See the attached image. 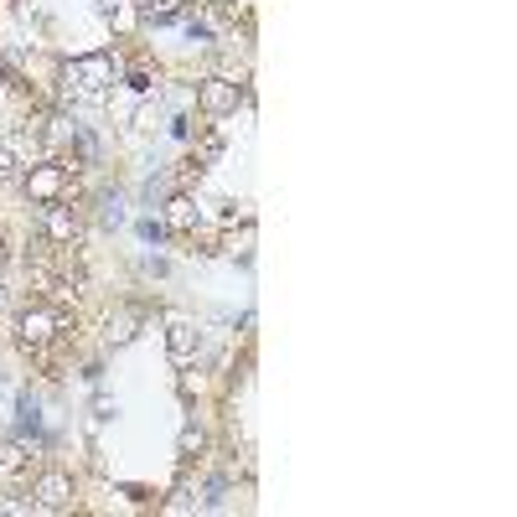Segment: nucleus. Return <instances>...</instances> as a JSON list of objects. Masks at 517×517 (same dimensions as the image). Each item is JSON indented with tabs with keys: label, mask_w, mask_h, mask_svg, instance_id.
<instances>
[{
	"label": "nucleus",
	"mask_w": 517,
	"mask_h": 517,
	"mask_svg": "<svg viewBox=\"0 0 517 517\" xmlns=\"http://www.w3.org/2000/svg\"><path fill=\"white\" fill-rule=\"evenodd\" d=\"M68 88L83 94V99H104L114 88V57L109 52H83L68 63Z\"/></svg>",
	"instance_id": "nucleus-1"
},
{
	"label": "nucleus",
	"mask_w": 517,
	"mask_h": 517,
	"mask_svg": "<svg viewBox=\"0 0 517 517\" xmlns=\"http://www.w3.org/2000/svg\"><path fill=\"white\" fill-rule=\"evenodd\" d=\"M68 326V316L63 311H52V305H26L21 311V321H16V337H21V346L26 352H42V346L57 337Z\"/></svg>",
	"instance_id": "nucleus-2"
},
{
	"label": "nucleus",
	"mask_w": 517,
	"mask_h": 517,
	"mask_svg": "<svg viewBox=\"0 0 517 517\" xmlns=\"http://www.w3.org/2000/svg\"><path fill=\"white\" fill-rule=\"evenodd\" d=\"M244 99H248V94L233 83V78H222V73H213V78H202V83H197V104L213 114V120H228Z\"/></svg>",
	"instance_id": "nucleus-3"
},
{
	"label": "nucleus",
	"mask_w": 517,
	"mask_h": 517,
	"mask_svg": "<svg viewBox=\"0 0 517 517\" xmlns=\"http://www.w3.org/2000/svg\"><path fill=\"white\" fill-rule=\"evenodd\" d=\"M31 502H37V513H68L73 507V476L68 471H42L37 487H31Z\"/></svg>",
	"instance_id": "nucleus-4"
},
{
	"label": "nucleus",
	"mask_w": 517,
	"mask_h": 517,
	"mask_svg": "<svg viewBox=\"0 0 517 517\" xmlns=\"http://www.w3.org/2000/svg\"><path fill=\"white\" fill-rule=\"evenodd\" d=\"M68 171H73V166H63V161H37V166L26 171V192H31V202H57L63 192H68Z\"/></svg>",
	"instance_id": "nucleus-5"
},
{
	"label": "nucleus",
	"mask_w": 517,
	"mask_h": 517,
	"mask_svg": "<svg viewBox=\"0 0 517 517\" xmlns=\"http://www.w3.org/2000/svg\"><path fill=\"white\" fill-rule=\"evenodd\" d=\"M78 233H83V222H78V213L68 207V202H42V238L47 244H78Z\"/></svg>",
	"instance_id": "nucleus-6"
},
{
	"label": "nucleus",
	"mask_w": 517,
	"mask_h": 517,
	"mask_svg": "<svg viewBox=\"0 0 517 517\" xmlns=\"http://www.w3.org/2000/svg\"><path fill=\"white\" fill-rule=\"evenodd\" d=\"M197 342H202V331L187 316H166V352H171L176 368H187L197 357Z\"/></svg>",
	"instance_id": "nucleus-7"
},
{
	"label": "nucleus",
	"mask_w": 517,
	"mask_h": 517,
	"mask_svg": "<svg viewBox=\"0 0 517 517\" xmlns=\"http://www.w3.org/2000/svg\"><path fill=\"white\" fill-rule=\"evenodd\" d=\"M140 326H146V316H140L135 305H114V311L104 316V342H109V346L135 342V337H140Z\"/></svg>",
	"instance_id": "nucleus-8"
},
{
	"label": "nucleus",
	"mask_w": 517,
	"mask_h": 517,
	"mask_svg": "<svg viewBox=\"0 0 517 517\" xmlns=\"http://www.w3.org/2000/svg\"><path fill=\"white\" fill-rule=\"evenodd\" d=\"M166 228H171V233H197L202 228V207L197 202H192V192H171V197H166Z\"/></svg>",
	"instance_id": "nucleus-9"
},
{
	"label": "nucleus",
	"mask_w": 517,
	"mask_h": 517,
	"mask_svg": "<svg viewBox=\"0 0 517 517\" xmlns=\"http://www.w3.org/2000/svg\"><path fill=\"white\" fill-rule=\"evenodd\" d=\"M26 471H31V455H26V445H21V440H5V445H0V481H11V487H16Z\"/></svg>",
	"instance_id": "nucleus-10"
},
{
	"label": "nucleus",
	"mask_w": 517,
	"mask_h": 517,
	"mask_svg": "<svg viewBox=\"0 0 517 517\" xmlns=\"http://www.w3.org/2000/svg\"><path fill=\"white\" fill-rule=\"evenodd\" d=\"M135 11H140V21L166 26V21H176V16L187 11V0H135Z\"/></svg>",
	"instance_id": "nucleus-11"
},
{
	"label": "nucleus",
	"mask_w": 517,
	"mask_h": 517,
	"mask_svg": "<svg viewBox=\"0 0 517 517\" xmlns=\"http://www.w3.org/2000/svg\"><path fill=\"white\" fill-rule=\"evenodd\" d=\"M124 88H129L135 99H150V94H161V78L150 73V68H129V73H124Z\"/></svg>",
	"instance_id": "nucleus-12"
},
{
	"label": "nucleus",
	"mask_w": 517,
	"mask_h": 517,
	"mask_svg": "<svg viewBox=\"0 0 517 517\" xmlns=\"http://www.w3.org/2000/svg\"><path fill=\"white\" fill-rule=\"evenodd\" d=\"M181 461H197L202 455V445H207V435H202V424H187V429H181Z\"/></svg>",
	"instance_id": "nucleus-13"
},
{
	"label": "nucleus",
	"mask_w": 517,
	"mask_h": 517,
	"mask_svg": "<svg viewBox=\"0 0 517 517\" xmlns=\"http://www.w3.org/2000/svg\"><path fill=\"white\" fill-rule=\"evenodd\" d=\"M11 181H21V155H16V146H0V187H11Z\"/></svg>",
	"instance_id": "nucleus-14"
},
{
	"label": "nucleus",
	"mask_w": 517,
	"mask_h": 517,
	"mask_svg": "<svg viewBox=\"0 0 517 517\" xmlns=\"http://www.w3.org/2000/svg\"><path fill=\"white\" fill-rule=\"evenodd\" d=\"M202 176H207V161H197V155L181 161V171H176V192H192V181H202Z\"/></svg>",
	"instance_id": "nucleus-15"
},
{
	"label": "nucleus",
	"mask_w": 517,
	"mask_h": 517,
	"mask_svg": "<svg viewBox=\"0 0 517 517\" xmlns=\"http://www.w3.org/2000/svg\"><path fill=\"white\" fill-rule=\"evenodd\" d=\"M99 222H104V228H124V202H120V192H109V197L99 202Z\"/></svg>",
	"instance_id": "nucleus-16"
},
{
	"label": "nucleus",
	"mask_w": 517,
	"mask_h": 517,
	"mask_svg": "<svg viewBox=\"0 0 517 517\" xmlns=\"http://www.w3.org/2000/svg\"><path fill=\"white\" fill-rule=\"evenodd\" d=\"M16 414H21V435H26V429H31V435L42 429V409H37V398H31V394H21V404H16Z\"/></svg>",
	"instance_id": "nucleus-17"
},
{
	"label": "nucleus",
	"mask_w": 517,
	"mask_h": 517,
	"mask_svg": "<svg viewBox=\"0 0 517 517\" xmlns=\"http://www.w3.org/2000/svg\"><path fill=\"white\" fill-rule=\"evenodd\" d=\"M0 513H11V517H31V513H37V502H31V496H0Z\"/></svg>",
	"instance_id": "nucleus-18"
},
{
	"label": "nucleus",
	"mask_w": 517,
	"mask_h": 517,
	"mask_svg": "<svg viewBox=\"0 0 517 517\" xmlns=\"http://www.w3.org/2000/svg\"><path fill=\"white\" fill-rule=\"evenodd\" d=\"M218 155H222V135H218V129H213V135H202V146H197V161H207V166H213Z\"/></svg>",
	"instance_id": "nucleus-19"
},
{
	"label": "nucleus",
	"mask_w": 517,
	"mask_h": 517,
	"mask_svg": "<svg viewBox=\"0 0 517 517\" xmlns=\"http://www.w3.org/2000/svg\"><path fill=\"white\" fill-rule=\"evenodd\" d=\"M166 233H171V228H166V222H155V218H146V222H140V238H150V244H161Z\"/></svg>",
	"instance_id": "nucleus-20"
},
{
	"label": "nucleus",
	"mask_w": 517,
	"mask_h": 517,
	"mask_svg": "<svg viewBox=\"0 0 517 517\" xmlns=\"http://www.w3.org/2000/svg\"><path fill=\"white\" fill-rule=\"evenodd\" d=\"M120 414V404H109V398H99V404H94V419H114Z\"/></svg>",
	"instance_id": "nucleus-21"
},
{
	"label": "nucleus",
	"mask_w": 517,
	"mask_h": 517,
	"mask_svg": "<svg viewBox=\"0 0 517 517\" xmlns=\"http://www.w3.org/2000/svg\"><path fill=\"white\" fill-rule=\"evenodd\" d=\"M171 135H181V140H187V135H192V120H187V114H176V120H171Z\"/></svg>",
	"instance_id": "nucleus-22"
},
{
	"label": "nucleus",
	"mask_w": 517,
	"mask_h": 517,
	"mask_svg": "<svg viewBox=\"0 0 517 517\" xmlns=\"http://www.w3.org/2000/svg\"><path fill=\"white\" fill-rule=\"evenodd\" d=\"M0 83H5V63H0Z\"/></svg>",
	"instance_id": "nucleus-23"
},
{
	"label": "nucleus",
	"mask_w": 517,
	"mask_h": 517,
	"mask_svg": "<svg viewBox=\"0 0 517 517\" xmlns=\"http://www.w3.org/2000/svg\"><path fill=\"white\" fill-rule=\"evenodd\" d=\"M0 305H5V290H0Z\"/></svg>",
	"instance_id": "nucleus-24"
}]
</instances>
